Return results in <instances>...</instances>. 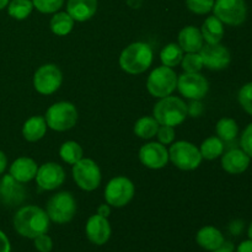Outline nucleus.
Returning a JSON list of instances; mask_svg holds the SVG:
<instances>
[{
    "label": "nucleus",
    "instance_id": "1",
    "mask_svg": "<svg viewBox=\"0 0 252 252\" xmlns=\"http://www.w3.org/2000/svg\"><path fill=\"white\" fill-rule=\"evenodd\" d=\"M14 228L19 235L34 239L49 229V218L47 212L37 206L21 207L14 216Z\"/></svg>",
    "mask_w": 252,
    "mask_h": 252
},
{
    "label": "nucleus",
    "instance_id": "2",
    "mask_svg": "<svg viewBox=\"0 0 252 252\" xmlns=\"http://www.w3.org/2000/svg\"><path fill=\"white\" fill-rule=\"evenodd\" d=\"M153 63V49L145 42H133L120 56V66L126 73L137 75L144 73Z\"/></svg>",
    "mask_w": 252,
    "mask_h": 252
},
{
    "label": "nucleus",
    "instance_id": "3",
    "mask_svg": "<svg viewBox=\"0 0 252 252\" xmlns=\"http://www.w3.org/2000/svg\"><path fill=\"white\" fill-rule=\"evenodd\" d=\"M153 117L160 126H180L187 118V103L176 96L160 98L153 108Z\"/></svg>",
    "mask_w": 252,
    "mask_h": 252
},
{
    "label": "nucleus",
    "instance_id": "4",
    "mask_svg": "<svg viewBox=\"0 0 252 252\" xmlns=\"http://www.w3.org/2000/svg\"><path fill=\"white\" fill-rule=\"evenodd\" d=\"M44 120L47 127L57 132H65L71 129L78 122V110L68 101L56 102L47 110Z\"/></svg>",
    "mask_w": 252,
    "mask_h": 252
},
{
    "label": "nucleus",
    "instance_id": "5",
    "mask_svg": "<svg viewBox=\"0 0 252 252\" xmlns=\"http://www.w3.org/2000/svg\"><path fill=\"white\" fill-rule=\"evenodd\" d=\"M47 216L49 220L57 224H66L73 220L76 213V201L70 192H59L53 194L47 202Z\"/></svg>",
    "mask_w": 252,
    "mask_h": 252
},
{
    "label": "nucleus",
    "instance_id": "6",
    "mask_svg": "<svg viewBox=\"0 0 252 252\" xmlns=\"http://www.w3.org/2000/svg\"><path fill=\"white\" fill-rule=\"evenodd\" d=\"M169 159L177 169L192 171L201 165L203 158L199 152V148L186 140H180L170 147Z\"/></svg>",
    "mask_w": 252,
    "mask_h": 252
},
{
    "label": "nucleus",
    "instance_id": "7",
    "mask_svg": "<svg viewBox=\"0 0 252 252\" xmlns=\"http://www.w3.org/2000/svg\"><path fill=\"white\" fill-rule=\"evenodd\" d=\"M177 88V75L169 66H158L149 74L147 80V89L152 96L162 98L170 96Z\"/></svg>",
    "mask_w": 252,
    "mask_h": 252
},
{
    "label": "nucleus",
    "instance_id": "8",
    "mask_svg": "<svg viewBox=\"0 0 252 252\" xmlns=\"http://www.w3.org/2000/svg\"><path fill=\"white\" fill-rule=\"evenodd\" d=\"M213 11L214 16L229 26H240L248 16L245 0H216Z\"/></svg>",
    "mask_w": 252,
    "mask_h": 252
},
{
    "label": "nucleus",
    "instance_id": "9",
    "mask_svg": "<svg viewBox=\"0 0 252 252\" xmlns=\"http://www.w3.org/2000/svg\"><path fill=\"white\" fill-rule=\"evenodd\" d=\"M73 179L81 189L91 192L101 184V170L98 165L89 158H83L73 165Z\"/></svg>",
    "mask_w": 252,
    "mask_h": 252
},
{
    "label": "nucleus",
    "instance_id": "10",
    "mask_svg": "<svg viewBox=\"0 0 252 252\" xmlns=\"http://www.w3.org/2000/svg\"><path fill=\"white\" fill-rule=\"evenodd\" d=\"M134 185L125 176L113 177L105 189L106 203L116 208L127 206L134 197Z\"/></svg>",
    "mask_w": 252,
    "mask_h": 252
},
{
    "label": "nucleus",
    "instance_id": "11",
    "mask_svg": "<svg viewBox=\"0 0 252 252\" xmlns=\"http://www.w3.org/2000/svg\"><path fill=\"white\" fill-rule=\"evenodd\" d=\"M63 74L56 64L39 66L33 75V88L41 95H52L61 88Z\"/></svg>",
    "mask_w": 252,
    "mask_h": 252
},
{
    "label": "nucleus",
    "instance_id": "12",
    "mask_svg": "<svg viewBox=\"0 0 252 252\" xmlns=\"http://www.w3.org/2000/svg\"><path fill=\"white\" fill-rule=\"evenodd\" d=\"M177 90L189 100H202L209 90V83L201 73H184L177 78Z\"/></svg>",
    "mask_w": 252,
    "mask_h": 252
},
{
    "label": "nucleus",
    "instance_id": "13",
    "mask_svg": "<svg viewBox=\"0 0 252 252\" xmlns=\"http://www.w3.org/2000/svg\"><path fill=\"white\" fill-rule=\"evenodd\" d=\"M198 53L203 61V65L211 70H223L228 68L231 62L230 52L220 43L203 44Z\"/></svg>",
    "mask_w": 252,
    "mask_h": 252
},
{
    "label": "nucleus",
    "instance_id": "14",
    "mask_svg": "<svg viewBox=\"0 0 252 252\" xmlns=\"http://www.w3.org/2000/svg\"><path fill=\"white\" fill-rule=\"evenodd\" d=\"M34 179L39 189L44 191H53L64 184L65 171L57 162H46L38 167Z\"/></svg>",
    "mask_w": 252,
    "mask_h": 252
},
{
    "label": "nucleus",
    "instance_id": "15",
    "mask_svg": "<svg viewBox=\"0 0 252 252\" xmlns=\"http://www.w3.org/2000/svg\"><path fill=\"white\" fill-rule=\"evenodd\" d=\"M139 160L145 167L152 170L162 169L169 162V150L159 142L143 145L139 150Z\"/></svg>",
    "mask_w": 252,
    "mask_h": 252
},
{
    "label": "nucleus",
    "instance_id": "16",
    "mask_svg": "<svg viewBox=\"0 0 252 252\" xmlns=\"http://www.w3.org/2000/svg\"><path fill=\"white\" fill-rule=\"evenodd\" d=\"M26 189L11 175H4L0 179V202L5 206L16 207L26 199Z\"/></svg>",
    "mask_w": 252,
    "mask_h": 252
},
{
    "label": "nucleus",
    "instance_id": "17",
    "mask_svg": "<svg viewBox=\"0 0 252 252\" xmlns=\"http://www.w3.org/2000/svg\"><path fill=\"white\" fill-rule=\"evenodd\" d=\"M86 236L95 245H105L111 238V225L107 218L98 214L91 216L85 226Z\"/></svg>",
    "mask_w": 252,
    "mask_h": 252
},
{
    "label": "nucleus",
    "instance_id": "18",
    "mask_svg": "<svg viewBox=\"0 0 252 252\" xmlns=\"http://www.w3.org/2000/svg\"><path fill=\"white\" fill-rule=\"evenodd\" d=\"M251 158L243 149H231L221 157V167L228 174L239 175L250 166Z\"/></svg>",
    "mask_w": 252,
    "mask_h": 252
},
{
    "label": "nucleus",
    "instance_id": "19",
    "mask_svg": "<svg viewBox=\"0 0 252 252\" xmlns=\"http://www.w3.org/2000/svg\"><path fill=\"white\" fill-rule=\"evenodd\" d=\"M37 162L33 159L27 157L17 158L11 165H10L9 174L14 177L16 181L21 184H27L33 180L37 175Z\"/></svg>",
    "mask_w": 252,
    "mask_h": 252
},
{
    "label": "nucleus",
    "instance_id": "20",
    "mask_svg": "<svg viewBox=\"0 0 252 252\" xmlns=\"http://www.w3.org/2000/svg\"><path fill=\"white\" fill-rule=\"evenodd\" d=\"M97 0H68L66 12L74 21L85 22L94 17L97 11Z\"/></svg>",
    "mask_w": 252,
    "mask_h": 252
},
{
    "label": "nucleus",
    "instance_id": "21",
    "mask_svg": "<svg viewBox=\"0 0 252 252\" xmlns=\"http://www.w3.org/2000/svg\"><path fill=\"white\" fill-rule=\"evenodd\" d=\"M179 44L186 53H196L203 47V37L201 30L194 26H186L180 31Z\"/></svg>",
    "mask_w": 252,
    "mask_h": 252
},
{
    "label": "nucleus",
    "instance_id": "22",
    "mask_svg": "<svg viewBox=\"0 0 252 252\" xmlns=\"http://www.w3.org/2000/svg\"><path fill=\"white\" fill-rule=\"evenodd\" d=\"M196 241L202 249L207 251H216L220 249L224 244V236L219 229L214 226H203L197 233Z\"/></svg>",
    "mask_w": 252,
    "mask_h": 252
},
{
    "label": "nucleus",
    "instance_id": "23",
    "mask_svg": "<svg viewBox=\"0 0 252 252\" xmlns=\"http://www.w3.org/2000/svg\"><path fill=\"white\" fill-rule=\"evenodd\" d=\"M201 33L203 41L209 44L220 43L224 37V24L213 15L204 20L201 27Z\"/></svg>",
    "mask_w": 252,
    "mask_h": 252
},
{
    "label": "nucleus",
    "instance_id": "24",
    "mask_svg": "<svg viewBox=\"0 0 252 252\" xmlns=\"http://www.w3.org/2000/svg\"><path fill=\"white\" fill-rule=\"evenodd\" d=\"M47 122L44 117L41 116H33L30 117L22 127V135L27 142H38L46 135Z\"/></svg>",
    "mask_w": 252,
    "mask_h": 252
},
{
    "label": "nucleus",
    "instance_id": "25",
    "mask_svg": "<svg viewBox=\"0 0 252 252\" xmlns=\"http://www.w3.org/2000/svg\"><path fill=\"white\" fill-rule=\"evenodd\" d=\"M74 20L66 11H57L52 16L49 27L51 31L57 36H66L74 27Z\"/></svg>",
    "mask_w": 252,
    "mask_h": 252
},
{
    "label": "nucleus",
    "instance_id": "26",
    "mask_svg": "<svg viewBox=\"0 0 252 252\" xmlns=\"http://www.w3.org/2000/svg\"><path fill=\"white\" fill-rule=\"evenodd\" d=\"M159 123L152 116H144V117L139 118L135 122L134 128V134L137 137L142 138V139H150V138L155 137L159 129Z\"/></svg>",
    "mask_w": 252,
    "mask_h": 252
},
{
    "label": "nucleus",
    "instance_id": "27",
    "mask_svg": "<svg viewBox=\"0 0 252 252\" xmlns=\"http://www.w3.org/2000/svg\"><path fill=\"white\" fill-rule=\"evenodd\" d=\"M199 152L203 159L214 160L221 157L224 153V142L218 137H209L199 147Z\"/></svg>",
    "mask_w": 252,
    "mask_h": 252
},
{
    "label": "nucleus",
    "instance_id": "28",
    "mask_svg": "<svg viewBox=\"0 0 252 252\" xmlns=\"http://www.w3.org/2000/svg\"><path fill=\"white\" fill-rule=\"evenodd\" d=\"M216 132L218 138H220L223 142H233L238 137L239 126L233 118L224 117L220 118L217 123Z\"/></svg>",
    "mask_w": 252,
    "mask_h": 252
},
{
    "label": "nucleus",
    "instance_id": "29",
    "mask_svg": "<svg viewBox=\"0 0 252 252\" xmlns=\"http://www.w3.org/2000/svg\"><path fill=\"white\" fill-rule=\"evenodd\" d=\"M182 58H184V51L177 43L166 44L160 53V61L162 65L169 68H174L181 64Z\"/></svg>",
    "mask_w": 252,
    "mask_h": 252
},
{
    "label": "nucleus",
    "instance_id": "30",
    "mask_svg": "<svg viewBox=\"0 0 252 252\" xmlns=\"http://www.w3.org/2000/svg\"><path fill=\"white\" fill-rule=\"evenodd\" d=\"M59 155H61L62 160L69 165H74L83 159V148L79 143L74 142V140H68V142L63 143L59 149Z\"/></svg>",
    "mask_w": 252,
    "mask_h": 252
},
{
    "label": "nucleus",
    "instance_id": "31",
    "mask_svg": "<svg viewBox=\"0 0 252 252\" xmlns=\"http://www.w3.org/2000/svg\"><path fill=\"white\" fill-rule=\"evenodd\" d=\"M33 10L32 0H10L7 5V14L15 20L27 19Z\"/></svg>",
    "mask_w": 252,
    "mask_h": 252
},
{
    "label": "nucleus",
    "instance_id": "32",
    "mask_svg": "<svg viewBox=\"0 0 252 252\" xmlns=\"http://www.w3.org/2000/svg\"><path fill=\"white\" fill-rule=\"evenodd\" d=\"M181 66L185 73H199L203 68V61L198 52L196 53H187L181 61Z\"/></svg>",
    "mask_w": 252,
    "mask_h": 252
},
{
    "label": "nucleus",
    "instance_id": "33",
    "mask_svg": "<svg viewBox=\"0 0 252 252\" xmlns=\"http://www.w3.org/2000/svg\"><path fill=\"white\" fill-rule=\"evenodd\" d=\"M65 0H32L34 9L42 14H54L59 11Z\"/></svg>",
    "mask_w": 252,
    "mask_h": 252
},
{
    "label": "nucleus",
    "instance_id": "34",
    "mask_svg": "<svg viewBox=\"0 0 252 252\" xmlns=\"http://www.w3.org/2000/svg\"><path fill=\"white\" fill-rule=\"evenodd\" d=\"M214 1L216 0H186V6L193 14L204 15L213 10Z\"/></svg>",
    "mask_w": 252,
    "mask_h": 252
},
{
    "label": "nucleus",
    "instance_id": "35",
    "mask_svg": "<svg viewBox=\"0 0 252 252\" xmlns=\"http://www.w3.org/2000/svg\"><path fill=\"white\" fill-rule=\"evenodd\" d=\"M238 100L240 102L241 107L252 116V81L251 83L245 84L240 89L238 95Z\"/></svg>",
    "mask_w": 252,
    "mask_h": 252
},
{
    "label": "nucleus",
    "instance_id": "36",
    "mask_svg": "<svg viewBox=\"0 0 252 252\" xmlns=\"http://www.w3.org/2000/svg\"><path fill=\"white\" fill-rule=\"evenodd\" d=\"M157 137L159 139V143H161L162 145L172 144V142L175 140V137H176L175 127H171V126H159Z\"/></svg>",
    "mask_w": 252,
    "mask_h": 252
},
{
    "label": "nucleus",
    "instance_id": "37",
    "mask_svg": "<svg viewBox=\"0 0 252 252\" xmlns=\"http://www.w3.org/2000/svg\"><path fill=\"white\" fill-rule=\"evenodd\" d=\"M34 248L39 252H51L53 249V241H52L51 236L47 235V233L41 234L37 238L33 239Z\"/></svg>",
    "mask_w": 252,
    "mask_h": 252
},
{
    "label": "nucleus",
    "instance_id": "38",
    "mask_svg": "<svg viewBox=\"0 0 252 252\" xmlns=\"http://www.w3.org/2000/svg\"><path fill=\"white\" fill-rule=\"evenodd\" d=\"M240 145L241 149H243L249 157L252 158V123L245 128V130H244L243 134H241Z\"/></svg>",
    "mask_w": 252,
    "mask_h": 252
},
{
    "label": "nucleus",
    "instance_id": "39",
    "mask_svg": "<svg viewBox=\"0 0 252 252\" xmlns=\"http://www.w3.org/2000/svg\"><path fill=\"white\" fill-rule=\"evenodd\" d=\"M203 111L204 106L201 100H191V102L187 105V116H191V117H199Z\"/></svg>",
    "mask_w": 252,
    "mask_h": 252
},
{
    "label": "nucleus",
    "instance_id": "40",
    "mask_svg": "<svg viewBox=\"0 0 252 252\" xmlns=\"http://www.w3.org/2000/svg\"><path fill=\"white\" fill-rule=\"evenodd\" d=\"M0 252H11V244L4 231L0 230Z\"/></svg>",
    "mask_w": 252,
    "mask_h": 252
},
{
    "label": "nucleus",
    "instance_id": "41",
    "mask_svg": "<svg viewBox=\"0 0 252 252\" xmlns=\"http://www.w3.org/2000/svg\"><path fill=\"white\" fill-rule=\"evenodd\" d=\"M244 229V221L243 220H234L229 226V230L233 235H239Z\"/></svg>",
    "mask_w": 252,
    "mask_h": 252
},
{
    "label": "nucleus",
    "instance_id": "42",
    "mask_svg": "<svg viewBox=\"0 0 252 252\" xmlns=\"http://www.w3.org/2000/svg\"><path fill=\"white\" fill-rule=\"evenodd\" d=\"M236 252H252V240H245L238 246Z\"/></svg>",
    "mask_w": 252,
    "mask_h": 252
},
{
    "label": "nucleus",
    "instance_id": "43",
    "mask_svg": "<svg viewBox=\"0 0 252 252\" xmlns=\"http://www.w3.org/2000/svg\"><path fill=\"white\" fill-rule=\"evenodd\" d=\"M97 214L101 217H105V218H108L111 214L110 204H101L97 208Z\"/></svg>",
    "mask_w": 252,
    "mask_h": 252
},
{
    "label": "nucleus",
    "instance_id": "44",
    "mask_svg": "<svg viewBox=\"0 0 252 252\" xmlns=\"http://www.w3.org/2000/svg\"><path fill=\"white\" fill-rule=\"evenodd\" d=\"M7 167V158L6 155L4 154V152L0 150V175L4 174V171Z\"/></svg>",
    "mask_w": 252,
    "mask_h": 252
},
{
    "label": "nucleus",
    "instance_id": "45",
    "mask_svg": "<svg viewBox=\"0 0 252 252\" xmlns=\"http://www.w3.org/2000/svg\"><path fill=\"white\" fill-rule=\"evenodd\" d=\"M212 252H234V246L231 245L230 243H226V241H224L223 246H221L220 249H218V250H216V251H212Z\"/></svg>",
    "mask_w": 252,
    "mask_h": 252
},
{
    "label": "nucleus",
    "instance_id": "46",
    "mask_svg": "<svg viewBox=\"0 0 252 252\" xmlns=\"http://www.w3.org/2000/svg\"><path fill=\"white\" fill-rule=\"evenodd\" d=\"M144 0H127V5L132 9H139Z\"/></svg>",
    "mask_w": 252,
    "mask_h": 252
},
{
    "label": "nucleus",
    "instance_id": "47",
    "mask_svg": "<svg viewBox=\"0 0 252 252\" xmlns=\"http://www.w3.org/2000/svg\"><path fill=\"white\" fill-rule=\"evenodd\" d=\"M10 0H0V10L5 9V7H7V5H9Z\"/></svg>",
    "mask_w": 252,
    "mask_h": 252
},
{
    "label": "nucleus",
    "instance_id": "48",
    "mask_svg": "<svg viewBox=\"0 0 252 252\" xmlns=\"http://www.w3.org/2000/svg\"><path fill=\"white\" fill-rule=\"evenodd\" d=\"M248 235H249V239L252 240V221L250 224V226H249V230H248Z\"/></svg>",
    "mask_w": 252,
    "mask_h": 252
}]
</instances>
